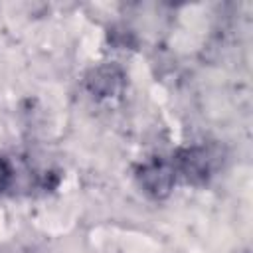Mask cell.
<instances>
[{
	"label": "cell",
	"mask_w": 253,
	"mask_h": 253,
	"mask_svg": "<svg viewBox=\"0 0 253 253\" xmlns=\"http://www.w3.org/2000/svg\"><path fill=\"white\" fill-rule=\"evenodd\" d=\"M174 172L182 174L192 184H204L210 174V158L204 148H184L172 162Z\"/></svg>",
	"instance_id": "obj_2"
},
{
	"label": "cell",
	"mask_w": 253,
	"mask_h": 253,
	"mask_svg": "<svg viewBox=\"0 0 253 253\" xmlns=\"http://www.w3.org/2000/svg\"><path fill=\"white\" fill-rule=\"evenodd\" d=\"M12 178H14V170H12L10 162L4 156H0V192H4V190L10 188Z\"/></svg>",
	"instance_id": "obj_3"
},
{
	"label": "cell",
	"mask_w": 253,
	"mask_h": 253,
	"mask_svg": "<svg viewBox=\"0 0 253 253\" xmlns=\"http://www.w3.org/2000/svg\"><path fill=\"white\" fill-rule=\"evenodd\" d=\"M174 180H176V172H174L172 164L162 162L160 158L142 164L138 170V182H140L142 190L156 200L170 194Z\"/></svg>",
	"instance_id": "obj_1"
}]
</instances>
